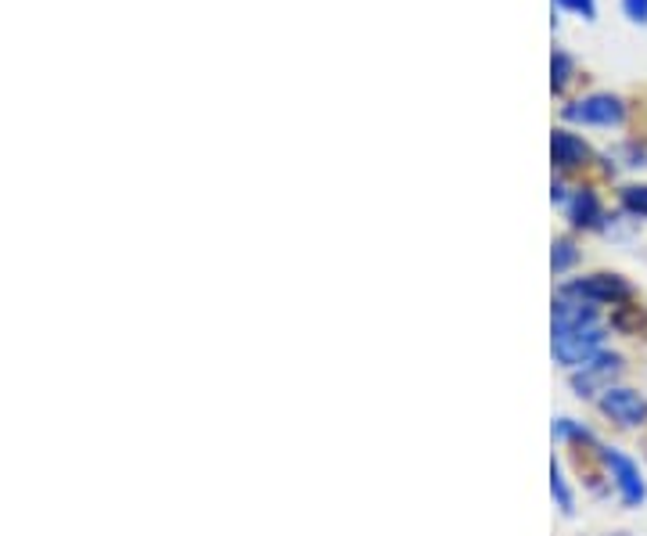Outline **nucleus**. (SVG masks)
<instances>
[{
  "instance_id": "39448f33",
  "label": "nucleus",
  "mask_w": 647,
  "mask_h": 536,
  "mask_svg": "<svg viewBox=\"0 0 647 536\" xmlns=\"http://www.w3.org/2000/svg\"><path fill=\"white\" fill-rule=\"evenodd\" d=\"M601 410L608 418H615L618 425H640L647 418V404L640 393L629 389H604L601 396Z\"/></svg>"
},
{
  "instance_id": "ddd939ff",
  "label": "nucleus",
  "mask_w": 647,
  "mask_h": 536,
  "mask_svg": "<svg viewBox=\"0 0 647 536\" xmlns=\"http://www.w3.org/2000/svg\"><path fill=\"white\" fill-rule=\"evenodd\" d=\"M575 259V253H572V245L569 242H558V249H554V270H564Z\"/></svg>"
},
{
  "instance_id": "423d86ee",
  "label": "nucleus",
  "mask_w": 647,
  "mask_h": 536,
  "mask_svg": "<svg viewBox=\"0 0 647 536\" xmlns=\"http://www.w3.org/2000/svg\"><path fill=\"white\" fill-rule=\"evenodd\" d=\"M550 159H554L558 170H575V167H583V162L590 159V148L575 133L554 130V137H550Z\"/></svg>"
},
{
  "instance_id": "f8f14e48",
  "label": "nucleus",
  "mask_w": 647,
  "mask_h": 536,
  "mask_svg": "<svg viewBox=\"0 0 647 536\" xmlns=\"http://www.w3.org/2000/svg\"><path fill=\"white\" fill-rule=\"evenodd\" d=\"M561 8H569V11H580V15L586 19H594L597 15V8H594V0H558Z\"/></svg>"
},
{
  "instance_id": "9b49d317",
  "label": "nucleus",
  "mask_w": 647,
  "mask_h": 536,
  "mask_svg": "<svg viewBox=\"0 0 647 536\" xmlns=\"http://www.w3.org/2000/svg\"><path fill=\"white\" fill-rule=\"evenodd\" d=\"M550 475H554V479H550V486H554V493H558V504L564 507V512H572V497H569V490H564V483H561L558 464H554V469H550Z\"/></svg>"
},
{
  "instance_id": "f257e3e1",
  "label": "nucleus",
  "mask_w": 647,
  "mask_h": 536,
  "mask_svg": "<svg viewBox=\"0 0 647 536\" xmlns=\"http://www.w3.org/2000/svg\"><path fill=\"white\" fill-rule=\"evenodd\" d=\"M604 342L601 324H583V328H554V356L569 367H586L594 361L597 346Z\"/></svg>"
},
{
  "instance_id": "0eeeda50",
  "label": "nucleus",
  "mask_w": 647,
  "mask_h": 536,
  "mask_svg": "<svg viewBox=\"0 0 647 536\" xmlns=\"http://www.w3.org/2000/svg\"><path fill=\"white\" fill-rule=\"evenodd\" d=\"M615 371H618V356H597V361H590L583 367V375L572 378V386L580 389V396H590L594 393V386H601L604 378H612Z\"/></svg>"
},
{
  "instance_id": "7ed1b4c3",
  "label": "nucleus",
  "mask_w": 647,
  "mask_h": 536,
  "mask_svg": "<svg viewBox=\"0 0 647 536\" xmlns=\"http://www.w3.org/2000/svg\"><path fill=\"white\" fill-rule=\"evenodd\" d=\"M626 108L618 98H612V94H590V98L575 101L564 108V119L572 122H597V127H612V122H623Z\"/></svg>"
},
{
  "instance_id": "1a4fd4ad",
  "label": "nucleus",
  "mask_w": 647,
  "mask_h": 536,
  "mask_svg": "<svg viewBox=\"0 0 647 536\" xmlns=\"http://www.w3.org/2000/svg\"><path fill=\"white\" fill-rule=\"evenodd\" d=\"M550 73H554V90H561L564 84H569V76H572V58L564 51H554V58H550Z\"/></svg>"
},
{
  "instance_id": "f03ea898",
  "label": "nucleus",
  "mask_w": 647,
  "mask_h": 536,
  "mask_svg": "<svg viewBox=\"0 0 647 536\" xmlns=\"http://www.w3.org/2000/svg\"><path fill=\"white\" fill-rule=\"evenodd\" d=\"M561 296H575L586 302H623L633 296V288L623 278H615V274H594V278L569 281L561 288Z\"/></svg>"
},
{
  "instance_id": "6e6552de",
  "label": "nucleus",
  "mask_w": 647,
  "mask_h": 536,
  "mask_svg": "<svg viewBox=\"0 0 647 536\" xmlns=\"http://www.w3.org/2000/svg\"><path fill=\"white\" fill-rule=\"evenodd\" d=\"M572 216H575V224L594 227V224H597V199L590 195V191H583V195H575V202H572Z\"/></svg>"
},
{
  "instance_id": "4468645a",
  "label": "nucleus",
  "mask_w": 647,
  "mask_h": 536,
  "mask_svg": "<svg viewBox=\"0 0 647 536\" xmlns=\"http://www.w3.org/2000/svg\"><path fill=\"white\" fill-rule=\"evenodd\" d=\"M623 8L633 22H647V0H623Z\"/></svg>"
},
{
  "instance_id": "20e7f679",
  "label": "nucleus",
  "mask_w": 647,
  "mask_h": 536,
  "mask_svg": "<svg viewBox=\"0 0 647 536\" xmlns=\"http://www.w3.org/2000/svg\"><path fill=\"white\" fill-rule=\"evenodd\" d=\"M604 464L612 469L615 486H618V493H623V504L637 507L644 501V479L637 472V464H633L629 458H623L618 450H604Z\"/></svg>"
},
{
  "instance_id": "9d476101",
  "label": "nucleus",
  "mask_w": 647,
  "mask_h": 536,
  "mask_svg": "<svg viewBox=\"0 0 647 536\" xmlns=\"http://www.w3.org/2000/svg\"><path fill=\"white\" fill-rule=\"evenodd\" d=\"M623 205H626L629 213L647 216V184H640V187H626V191H623Z\"/></svg>"
}]
</instances>
